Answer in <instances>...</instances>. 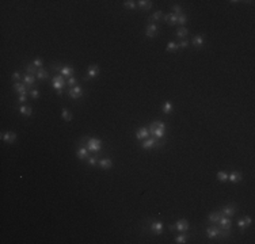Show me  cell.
Listing matches in <instances>:
<instances>
[{"mask_svg":"<svg viewBox=\"0 0 255 244\" xmlns=\"http://www.w3.org/2000/svg\"><path fill=\"white\" fill-rule=\"evenodd\" d=\"M87 149L91 151V152H99V151L102 149V141L99 139H95V137H93V139H88Z\"/></svg>","mask_w":255,"mask_h":244,"instance_id":"cell-3","label":"cell"},{"mask_svg":"<svg viewBox=\"0 0 255 244\" xmlns=\"http://www.w3.org/2000/svg\"><path fill=\"white\" fill-rule=\"evenodd\" d=\"M19 113L22 115H25V117H30L33 114V110H31L30 106H20V107H19Z\"/></svg>","mask_w":255,"mask_h":244,"instance_id":"cell-23","label":"cell"},{"mask_svg":"<svg viewBox=\"0 0 255 244\" xmlns=\"http://www.w3.org/2000/svg\"><path fill=\"white\" fill-rule=\"evenodd\" d=\"M61 117H63L65 121H71V119H72V115H71V113H69V110H68V109H63V110H61Z\"/></svg>","mask_w":255,"mask_h":244,"instance_id":"cell-30","label":"cell"},{"mask_svg":"<svg viewBox=\"0 0 255 244\" xmlns=\"http://www.w3.org/2000/svg\"><path fill=\"white\" fill-rule=\"evenodd\" d=\"M149 136V130L147 128H140L137 130V133H136V137H137V140H142V139H147Z\"/></svg>","mask_w":255,"mask_h":244,"instance_id":"cell-19","label":"cell"},{"mask_svg":"<svg viewBox=\"0 0 255 244\" xmlns=\"http://www.w3.org/2000/svg\"><path fill=\"white\" fill-rule=\"evenodd\" d=\"M124 7L125 8H134L136 7V2H133V0H125L124 2Z\"/></svg>","mask_w":255,"mask_h":244,"instance_id":"cell-34","label":"cell"},{"mask_svg":"<svg viewBox=\"0 0 255 244\" xmlns=\"http://www.w3.org/2000/svg\"><path fill=\"white\" fill-rule=\"evenodd\" d=\"M19 79H20V72H15V73L12 75V80L14 81H18Z\"/></svg>","mask_w":255,"mask_h":244,"instance_id":"cell-43","label":"cell"},{"mask_svg":"<svg viewBox=\"0 0 255 244\" xmlns=\"http://www.w3.org/2000/svg\"><path fill=\"white\" fill-rule=\"evenodd\" d=\"M97 163H98L97 156H91V157H88V164H90V166H95Z\"/></svg>","mask_w":255,"mask_h":244,"instance_id":"cell-40","label":"cell"},{"mask_svg":"<svg viewBox=\"0 0 255 244\" xmlns=\"http://www.w3.org/2000/svg\"><path fill=\"white\" fill-rule=\"evenodd\" d=\"M187 34H189V30L186 29V27H179L178 31H176V35H178L179 38H185Z\"/></svg>","mask_w":255,"mask_h":244,"instance_id":"cell-29","label":"cell"},{"mask_svg":"<svg viewBox=\"0 0 255 244\" xmlns=\"http://www.w3.org/2000/svg\"><path fill=\"white\" fill-rule=\"evenodd\" d=\"M166 49H167V52H176L179 48H178V43H175V42H172L171 41V42L167 43V48H166Z\"/></svg>","mask_w":255,"mask_h":244,"instance_id":"cell-33","label":"cell"},{"mask_svg":"<svg viewBox=\"0 0 255 244\" xmlns=\"http://www.w3.org/2000/svg\"><path fill=\"white\" fill-rule=\"evenodd\" d=\"M138 7L142 10H149L152 8V2H148V0H140L138 2Z\"/></svg>","mask_w":255,"mask_h":244,"instance_id":"cell-26","label":"cell"},{"mask_svg":"<svg viewBox=\"0 0 255 244\" xmlns=\"http://www.w3.org/2000/svg\"><path fill=\"white\" fill-rule=\"evenodd\" d=\"M251 222H253V218L247 216V217H243V218H240L239 221H237V226H239V228L243 231L244 228H247V226L251 225Z\"/></svg>","mask_w":255,"mask_h":244,"instance_id":"cell-13","label":"cell"},{"mask_svg":"<svg viewBox=\"0 0 255 244\" xmlns=\"http://www.w3.org/2000/svg\"><path fill=\"white\" fill-rule=\"evenodd\" d=\"M228 180H231L232 183L240 182L242 180V172H239V171H232L231 174H228Z\"/></svg>","mask_w":255,"mask_h":244,"instance_id":"cell-15","label":"cell"},{"mask_svg":"<svg viewBox=\"0 0 255 244\" xmlns=\"http://www.w3.org/2000/svg\"><path fill=\"white\" fill-rule=\"evenodd\" d=\"M186 240H187V236H186V235H179L178 238L175 239V243H178V244H183V243H186Z\"/></svg>","mask_w":255,"mask_h":244,"instance_id":"cell-35","label":"cell"},{"mask_svg":"<svg viewBox=\"0 0 255 244\" xmlns=\"http://www.w3.org/2000/svg\"><path fill=\"white\" fill-rule=\"evenodd\" d=\"M30 95H31V98H34V99H37L38 98V90H31V92H30Z\"/></svg>","mask_w":255,"mask_h":244,"instance_id":"cell-44","label":"cell"},{"mask_svg":"<svg viewBox=\"0 0 255 244\" xmlns=\"http://www.w3.org/2000/svg\"><path fill=\"white\" fill-rule=\"evenodd\" d=\"M151 231L155 233V235H162L163 233V222L156 221L151 224Z\"/></svg>","mask_w":255,"mask_h":244,"instance_id":"cell-14","label":"cell"},{"mask_svg":"<svg viewBox=\"0 0 255 244\" xmlns=\"http://www.w3.org/2000/svg\"><path fill=\"white\" fill-rule=\"evenodd\" d=\"M223 217V213L221 212H213L209 214V221L210 222H219V220Z\"/></svg>","mask_w":255,"mask_h":244,"instance_id":"cell-22","label":"cell"},{"mask_svg":"<svg viewBox=\"0 0 255 244\" xmlns=\"http://www.w3.org/2000/svg\"><path fill=\"white\" fill-rule=\"evenodd\" d=\"M156 33H158V26H156V23H149V25L147 26V31H145L147 37L154 38V37L156 35Z\"/></svg>","mask_w":255,"mask_h":244,"instance_id":"cell-12","label":"cell"},{"mask_svg":"<svg viewBox=\"0 0 255 244\" xmlns=\"http://www.w3.org/2000/svg\"><path fill=\"white\" fill-rule=\"evenodd\" d=\"M164 20L168 23V25H176L178 23V16L174 15V14H166L164 15Z\"/></svg>","mask_w":255,"mask_h":244,"instance_id":"cell-18","label":"cell"},{"mask_svg":"<svg viewBox=\"0 0 255 244\" xmlns=\"http://www.w3.org/2000/svg\"><path fill=\"white\" fill-rule=\"evenodd\" d=\"M26 73L27 75H37L38 73V68L34 67V64H29L26 67Z\"/></svg>","mask_w":255,"mask_h":244,"instance_id":"cell-27","label":"cell"},{"mask_svg":"<svg viewBox=\"0 0 255 244\" xmlns=\"http://www.w3.org/2000/svg\"><path fill=\"white\" fill-rule=\"evenodd\" d=\"M37 77L38 79H41V80H46L47 77H49V75H47V72L45 71V69H38V73H37Z\"/></svg>","mask_w":255,"mask_h":244,"instance_id":"cell-31","label":"cell"},{"mask_svg":"<svg viewBox=\"0 0 255 244\" xmlns=\"http://www.w3.org/2000/svg\"><path fill=\"white\" fill-rule=\"evenodd\" d=\"M162 18H163V12H162V11H156L154 15L151 16V19H152V20H160Z\"/></svg>","mask_w":255,"mask_h":244,"instance_id":"cell-37","label":"cell"},{"mask_svg":"<svg viewBox=\"0 0 255 244\" xmlns=\"http://www.w3.org/2000/svg\"><path fill=\"white\" fill-rule=\"evenodd\" d=\"M99 167L102 168V170H110V168L113 167V161H111L110 159H102L99 161Z\"/></svg>","mask_w":255,"mask_h":244,"instance_id":"cell-21","label":"cell"},{"mask_svg":"<svg viewBox=\"0 0 255 244\" xmlns=\"http://www.w3.org/2000/svg\"><path fill=\"white\" fill-rule=\"evenodd\" d=\"M204 42H205V39H204L202 35H195L194 38H193V45L195 48H201L204 45Z\"/></svg>","mask_w":255,"mask_h":244,"instance_id":"cell-24","label":"cell"},{"mask_svg":"<svg viewBox=\"0 0 255 244\" xmlns=\"http://www.w3.org/2000/svg\"><path fill=\"white\" fill-rule=\"evenodd\" d=\"M206 235L210 239H215V238H227L229 235V231H225V229H221L219 226H209L206 229Z\"/></svg>","mask_w":255,"mask_h":244,"instance_id":"cell-2","label":"cell"},{"mask_svg":"<svg viewBox=\"0 0 255 244\" xmlns=\"http://www.w3.org/2000/svg\"><path fill=\"white\" fill-rule=\"evenodd\" d=\"M68 95H69L72 99H79L81 95H83V88L80 85H75V87H71L68 90Z\"/></svg>","mask_w":255,"mask_h":244,"instance_id":"cell-6","label":"cell"},{"mask_svg":"<svg viewBox=\"0 0 255 244\" xmlns=\"http://www.w3.org/2000/svg\"><path fill=\"white\" fill-rule=\"evenodd\" d=\"M76 155H77V157H79L80 160H84V159H87L88 157V151L86 149V148H80Z\"/></svg>","mask_w":255,"mask_h":244,"instance_id":"cell-25","label":"cell"},{"mask_svg":"<svg viewBox=\"0 0 255 244\" xmlns=\"http://www.w3.org/2000/svg\"><path fill=\"white\" fill-rule=\"evenodd\" d=\"M221 213H223V216H225V217H232V216H235V213H236V206L233 204H229V205L224 206Z\"/></svg>","mask_w":255,"mask_h":244,"instance_id":"cell-7","label":"cell"},{"mask_svg":"<svg viewBox=\"0 0 255 244\" xmlns=\"http://www.w3.org/2000/svg\"><path fill=\"white\" fill-rule=\"evenodd\" d=\"M186 20H187V19H186V16L183 15V14H182V15H179V16H178V23H179V25H185V23H186Z\"/></svg>","mask_w":255,"mask_h":244,"instance_id":"cell-41","label":"cell"},{"mask_svg":"<svg viewBox=\"0 0 255 244\" xmlns=\"http://www.w3.org/2000/svg\"><path fill=\"white\" fill-rule=\"evenodd\" d=\"M76 83H77V80H76V79H75L73 76H71L69 79H68V84H69L71 87H75V85H77Z\"/></svg>","mask_w":255,"mask_h":244,"instance_id":"cell-39","label":"cell"},{"mask_svg":"<svg viewBox=\"0 0 255 244\" xmlns=\"http://www.w3.org/2000/svg\"><path fill=\"white\" fill-rule=\"evenodd\" d=\"M155 147H159L158 140H156L155 137H154V139L145 140V141L141 144V148H144V149H151V148H155Z\"/></svg>","mask_w":255,"mask_h":244,"instance_id":"cell-10","label":"cell"},{"mask_svg":"<svg viewBox=\"0 0 255 244\" xmlns=\"http://www.w3.org/2000/svg\"><path fill=\"white\" fill-rule=\"evenodd\" d=\"M87 73H88V77H91V79L97 77L98 75H99V67H98L97 64H91L90 67H88Z\"/></svg>","mask_w":255,"mask_h":244,"instance_id":"cell-11","label":"cell"},{"mask_svg":"<svg viewBox=\"0 0 255 244\" xmlns=\"http://www.w3.org/2000/svg\"><path fill=\"white\" fill-rule=\"evenodd\" d=\"M23 84H26L27 87H33V85L35 84V77H34V75H26V76L23 77Z\"/></svg>","mask_w":255,"mask_h":244,"instance_id":"cell-20","label":"cell"},{"mask_svg":"<svg viewBox=\"0 0 255 244\" xmlns=\"http://www.w3.org/2000/svg\"><path fill=\"white\" fill-rule=\"evenodd\" d=\"M219 224H220V228H221V229L229 231L231 225H232V221L229 220V217H225V216H223V217L219 220Z\"/></svg>","mask_w":255,"mask_h":244,"instance_id":"cell-8","label":"cell"},{"mask_svg":"<svg viewBox=\"0 0 255 244\" xmlns=\"http://www.w3.org/2000/svg\"><path fill=\"white\" fill-rule=\"evenodd\" d=\"M187 45H189V41L183 39V41H181V42L178 43V48H182V49H185V48H187Z\"/></svg>","mask_w":255,"mask_h":244,"instance_id":"cell-42","label":"cell"},{"mask_svg":"<svg viewBox=\"0 0 255 244\" xmlns=\"http://www.w3.org/2000/svg\"><path fill=\"white\" fill-rule=\"evenodd\" d=\"M172 14H174V15H176V16H179L182 14V8L181 7H179L178 4H175L174 7H172Z\"/></svg>","mask_w":255,"mask_h":244,"instance_id":"cell-36","label":"cell"},{"mask_svg":"<svg viewBox=\"0 0 255 244\" xmlns=\"http://www.w3.org/2000/svg\"><path fill=\"white\" fill-rule=\"evenodd\" d=\"M33 64H34V67L35 68H41L43 65V61L41 60V58H35V60L33 61Z\"/></svg>","mask_w":255,"mask_h":244,"instance_id":"cell-38","label":"cell"},{"mask_svg":"<svg viewBox=\"0 0 255 244\" xmlns=\"http://www.w3.org/2000/svg\"><path fill=\"white\" fill-rule=\"evenodd\" d=\"M163 113H164V114L172 113V103L171 102H164V105H163Z\"/></svg>","mask_w":255,"mask_h":244,"instance_id":"cell-28","label":"cell"},{"mask_svg":"<svg viewBox=\"0 0 255 244\" xmlns=\"http://www.w3.org/2000/svg\"><path fill=\"white\" fill-rule=\"evenodd\" d=\"M73 73V68L69 67V65H65V67H61L60 69V75L61 76H67V77H71Z\"/></svg>","mask_w":255,"mask_h":244,"instance_id":"cell-16","label":"cell"},{"mask_svg":"<svg viewBox=\"0 0 255 244\" xmlns=\"http://www.w3.org/2000/svg\"><path fill=\"white\" fill-rule=\"evenodd\" d=\"M64 85H65V81H64V79H63L61 75H57V76L53 77V88L57 91V94H59V95L63 94Z\"/></svg>","mask_w":255,"mask_h":244,"instance_id":"cell-5","label":"cell"},{"mask_svg":"<svg viewBox=\"0 0 255 244\" xmlns=\"http://www.w3.org/2000/svg\"><path fill=\"white\" fill-rule=\"evenodd\" d=\"M14 88H15V91L18 92L19 95H27V85L26 84L15 83V84H14Z\"/></svg>","mask_w":255,"mask_h":244,"instance_id":"cell-17","label":"cell"},{"mask_svg":"<svg viewBox=\"0 0 255 244\" xmlns=\"http://www.w3.org/2000/svg\"><path fill=\"white\" fill-rule=\"evenodd\" d=\"M149 134H152L155 139H163L164 137V130H166V126L163 122H159V121H154L149 126Z\"/></svg>","mask_w":255,"mask_h":244,"instance_id":"cell-1","label":"cell"},{"mask_svg":"<svg viewBox=\"0 0 255 244\" xmlns=\"http://www.w3.org/2000/svg\"><path fill=\"white\" fill-rule=\"evenodd\" d=\"M18 101L20 103H23V102H26V95H19V98H18Z\"/></svg>","mask_w":255,"mask_h":244,"instance_id":"cell-45","label":"cell"},{"mask_svg":"<svg viewBox=\"0 0 255 244\" xmlns=\"http://www.w3.org/2000/svg\"><path fill=\"white\" fill-rule=\"evenodd\" d=\"M2 140L3 141H6L7 144H12L16 140V134L14 132H6V133H3L2 134Z\"/></svg>","mask_w":255,"mask_h":244,"instance_id":"cell-9","label":"cell"},{"mask_svg":"<svg viewBox=\"0 0 255 244\" xmlns=\"http://www.w3.org/2000/svg\"><path fill=\"white\" fill-rule=\"evenodd\" d=\"M172 229H175V231H179L181 233L189 231V221H187V220H185V218L178 220L175 225H170V231H172Z\"/></svg>","mask_w":255,"mask_h":244,"instance_id":"cell-4","label":"cell"},{"mask_svg":"<svg viewBox=\"0 0 255 244\" xmlns=\"http://www.w3.org/2000/svg\"><path fill=\"white\" fill-rule=\"evenodd\" d=\"M217 179H219L220 182L228 180V174H227L225 171H220V172H217Z\"/></svg>","mask_w":255,"mask_h":244,"instance_id":"cell-32","label":"cell"}]
</instances>
